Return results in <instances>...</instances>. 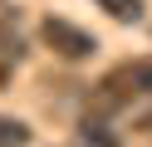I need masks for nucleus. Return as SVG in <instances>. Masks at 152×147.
Masks as SVG:
<instances>
[{"label":"nucleus","mask_w":152,"mask_h":147,"mask_svg":"<svg viewBox=\"0 0 152 147\" xmlns=\"http://www.w3.org/2000/svg\"><path fill=\"white\" fill-rule=\"evenodd\" d=\"M30 54V49H25V34H20V25H15V15L10 10H0V64H20V59Z\"/></svg>","instance_id":"obj_3"},{"label":"nucleus","mask_w":152,"mask_h":147,"mask_svg":"<svg viewBox=\"0 0 152 147\" xmlns=\"http://www.w3.org/2000/svg\"><path fill=\"white\" fill-rule=\"evenodd\" d=\"M5 83H10V64H0V88H5Z\"/></svg>","instance_id":"obj_6"},{"label":"nucleus","mask_w":152,"mask_h":147,"mask_svg":"<svg viewBox=\"0 0 152 147\" xmlns=\"http://www.w3.org/2000/svg\"><path fill=\"white\" fill-rule=\"evenodd\" d=\"M132 98H152V59L118 64V69H113V74L98 83V103H103V108L132 103Z\"/></svg>","instance_id":"obj_1"},{"label":"nucleus","mask_w":152,"mask_h":147,"mask_svg":"<svg viewBox=\"0 0 152 147\" xmlns=\"http://www.w3.org/2000/svg\"><path fill=\"white\" fill-rule=\"evenodd\" d=\"M0 147H30V123L0 113Z\"/></svg>","instance_id":"obj_5"},{"label":"nucleus","mask_w":152,"mask_h":147,"mask_svg":"<svg viewBox=\"0 0 152 147\" xmlns=\"http://www.w3.org/2000/svg\"><path fill=\"white\" fill-rule=\"evenodd\" d=\"M39 39L54 49L59 59H69V64H79V59H88V54H98V39L88 34V29H79V25H69V20H44L39 25Z\"/></svg>","instance_id":"obj_2"},{"label":"nucleus","mask_w":152,"mask_h":147,"mask_svg":"<svg viewBox=\"0 0 152 147\" xmlns=\"http://www.w3.org/2000/svg\"><path fill=\"white\" fill-rule=\"evenodd\" d=\"M93 5L108 20H118V25H137L142 20V0H93Z\"/></svg>","instance_id":"obj_4"}]
</instances>
